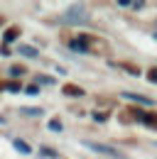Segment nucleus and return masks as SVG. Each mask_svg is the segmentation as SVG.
Wrapping results in <instances>:
<instances>
[{"mask_svg": "<svg viewBox=\"0 0 157 159\" xmlns=\"http://www.w3.org/2000/svg\"><path fill=\"white\" fill-rule=\"evenodd\" d=\"M86 149H93V152H98V154H103V157H113V159H123V154L120 152H116L113 147H108V144H101V142H88V139H83L81 142Z\"/></svg>", "mask_w": 157, "mask_h": 159, "instance_id": "obj_1", "label": "nucleus"}, {"mask_svg": "<svg viewBox=\"0 0 157 159\" xmlns=\"http://www.w3.org/2000/svg\"><path fill=\"white\" fill-rule=\"evenodd\" d=\"M64 20L69 22V25H81V22H86V20H88V15H86V7H83V5H71V7L66 10Z\"/></svg>", "mask_w": 157, "mask_h": 159, "instance_id": "obj_2", "label": "nucleus"}, {"mask_svg": "<svg viewBox=\"0 0 157 159\" xmlns=\"http://www.w3.org/2000/svg\"><path fill=\"white\" fill-rule=\"evenodd\" d=\"M128 100H135V103H142V105H152L155 100L152 98H147V96H140V93H123Z\"/></svg>", "mask_w": 157, "mask_h": 159, "instance_id": "obj_3", "label": "nucleus"}, {"mask_svg": "<svg viewBox=\"0 0 157 159\" xmlns=\"http://www.w3.org/2000/svg\"><path fill=\"white\" fill-rule=\"evenodd\" d=\"M12 147H15L17 152H22V154H30V152H32V147H30L27 142H22V139H12Z\"/></svg>", "mask_w": 157, "mask_h": 159, "instance_id": "obj_4", "label": "nucleus"}, {"mask_svg": "<svg viewBox=\"0 0 157 159\" xmlns=\"http://www.w3.org/2000/svg\"><path fill=\"white\" fill-rule=\"evenodd\" d=\"M64 93H66V96H74V98L83 96V91H81L78 86H66V88H64Z\"/></svg>", "mask_w": 157, "mask_h": 159, "instance_id": "obj_5", "label": "nucleus"}, {"mask_svg": "<svg viewBox=\"0 0 157 159\" xmlns=\"http://www.w3.org/2000/svg\"><path fill=\"white\" fill-rule=\"evenodd\" d=\"M20 54H25V57L35 59V57H37V49H35V47H20Z\"/></svg>", "mask_w": 157, "mask_h": 159, "instance_id": "obj_6", "label": "nucleus"}, {"mask_svg": "<svg viewBox=\"0 0 157 159\" xmlns=\"http://www.w3.org/2000/svg\"><path fill=\"white\" fill-rule=\"evenodd\" d=\"M12 39H17V30H7L5 32V42H12Z\"/></svg>", "mask_w": 157, "mask_h": 159, "instance_id": "obj_7", "label": "nucleus"}, {"mask_svg": "<svg viewBox=\"0 0 157 159\" xmlns=\"http://www.w3.org/2000/svg\"><path fill=\"white\" fill-rule=\"evenodd\" d=\"M22 113H25V115H42V110H39V108H25Z\"/></svg>", "mask_w": 157, "mask_h": 159, "instance_id": "obj_8", "label": "nucleus"}, {"mask_svg": "<svg viewBox=\"0 0 157 159\" xmlns=\"http://www.w3.org/2000/svg\"><path fill=\"white\" fill-rule=\"evenodd\" d=\"M42 157H49V159H54V157H57V152H54V149H47V147H44V149H42Z\"/></svg>", "mask_w": 157, "mask_h": 159, "instance_id": "obj_9", "label": "nucleus"}, {"mask_svg": "<svg viewBox=\"0 0 157 159\" xmlns=\"http://www.w3.org/2000/svg\"><path fill=\"white\" fill-rule=\"evenodd\" d=\"M10 74H12L15 79H17V76H22L25 71H22V66H12V69H10Z\"/></svg>", "mask_w": 157, "mask_h": 159, "instance_id": "obj_10", "label": "nucleus"}, {"mask_svg": "<svg viewBox=\"0 0 157 159\" xmlns=\"http://www.w3.org/2000/svg\"><path fill=\"white\" fill-rule=\"evenodd\" d=\"M147 79L152 81V83H157V69H150V71H147Z\"/></svg>", "mask_w": 157, "mask_h": 159, "instance_id": "obj_11", "label": "nucleus"}, {"mask_svg": "<svg viewBox=\"0 0 157 159\" xmlns=\"http://www.w3.org/2000/svg\"><path fill=\"white\" fill-rule=\"evenodd\" d=\"M49 127H52L54 132H59V130H61V122H59V120H52V122H49Z\"/></svg>", "mask_w": 157, "mask_h": 159, "instance_id": "obj_12", "label": "nucleus"}, {"mask_svg": "<svg viewBox=\"0 0 157 159\" xmlns=\"http://www.w3.org/2000/svg\"><path fill=\"white\" fill-rule=\"evenodd\" d=\"M25 91H27V96H37V93H39V91H37V86H27Z\"/></svg>", "mask_w": 157, "mask_h": 159, "instance_id": "obj_13", "label": "nucleus"}, {"mask_svg": "<svg viewBox=\"0 0 157 159\" xmlns=\"http://www.w3.org/2000/svg\"><path fill=\"white\" fill-rule=\"evenodd\" d=\"M93 118H96V120H98V122H103V120L108 118V115H106V113H96V115H93Z\"/></svg>", "mask_w": 157, "mask_h": 159, "instance_id": "obj_14", "label": "nucleus"}]
</instances>
